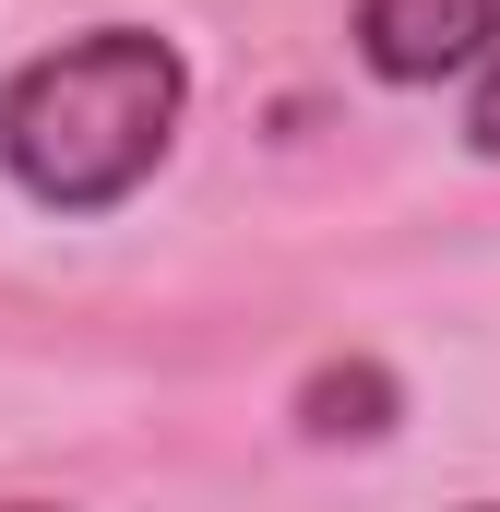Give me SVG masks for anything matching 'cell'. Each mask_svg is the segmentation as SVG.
<instances>
[{"label":"cell","mask_w":500,"mask_h":512,"mask_svg":"<svg viewBox=\"0 0 500 512\" xmlns=\"http://www.w3.org/2000/svg\"><path fill=\"white\" fill-rule=\"evenodd\" d=\"M179 96H191V72L155 24H84L0 84V167L48 215H96L167 167Z\"/></svg>","instance_id":"obj_1"},{"label":"cell","mask_w":500,"mask_h":512,"mask_svg":"<svg viewBox=\"0 0 500 512\" xmlns=\"http://www.w3.org/2000/svg\"><path fill=\"white\" fill-rule=\"evenodd\" d=\"M500 48V0H358V60L381 84H453Z\"/></svg>","instance_id":"obj_2"},{"label":"cell","mask_w":500,"mask_h":512,"mask_svg":"<svg viewBox=\"0 0 500 512\" xmlns=\"http://www.w3.org/2000/svg\"><path fill=\"white\" fill-rule=\"evenodd\" d=\"M310 429L322 441H370V429H393V382H381L370 358H346V370H310Z\"/></svg>","instance_id":"obj_3"},{"label":"cell","mask_w":500,"mask_h":512,"mask_svg":"<svg viewBox=\"0 0 500 512\" xmlns=\"http://www.w3.org/2000/svg\"><path fill=\"white\" fill-rule=\"evenodd\" d=\"M465 131H477V155H500V48L477 60V108H465Z\"/></svg>","instance_id":"obj_4"},{"label":"cell","mask_w":500,"mask_h":512,"mask_svg":"<svg viewBox=\"0 0 500 512\" xmlns=\"http://www.w3.org/2000/svg\"><path fill=\"white\" fill-rule=\"evenodd\" d=\"M0 512H60V501H0Z\"/></svg>","instance_id":"obj_5"},{"label":"cell","mask_w":500,"mask_h":512,"mask_svg":"<svg viewBox=\"0 0 500 512\" xmlns=\"http://www.w3.org/2000/svg\"><path fill=\"white\" fill-rule=\"evenodd\" d=\"M477 512H500V501H477Z\"/></svg>","instance_id":"obj_6"}]
</instances>
